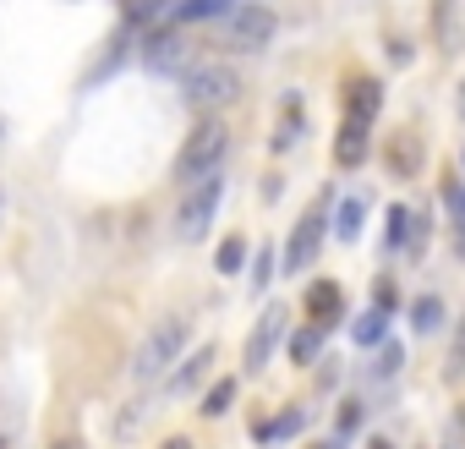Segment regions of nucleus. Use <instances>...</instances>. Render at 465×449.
Segmentation results:
<instances>
[{"label":"nucleus","instance_id":"1","mask_svg":"<svg viewBox=\"0 0 465 449\" xmlns=\"http://www.w3.org/2000/svg\"><path fill=\"white\" fill-rule=\"evenodd\" d=\"M181 94H186V105H197V110H230L242 99V72H230V66H219V61H192L186 72H181Z\"/></svg>","mask_w":465,"mask_h":449},{"label":"nucleus","instance_id":"2","mask_svg":"<svg viewBox=\"0 0 465 449\" xmlns=\"http://www.w3.org/2000/svg\"><path fill=\"white\" fill-rule=\"evenodd\" d=\"M274 28H280V17L269 6H236L230 17H219V45H230V50H263L274 39Z\"/></svg>","mask_w":465,"mask_h":449},{"label":"nucleus","instance_id":"3","mask_svg":"<svg viewBox=\"0 0 465 449\" xmlns=\"http://www.w3.org/2000/svg\"><path fill=\"white\" fill-rule=\"evenodd\" d=\"M224 143H230V132H224L219 121H203V126L186 137V148H181V159H175V175H181V181L213 175V165L224 159Z\"/></svg>","mask_w":465,"mask_h":449},{"label":"nucleus","instance_id":"4","mask_svg":"<svg viewBox=\"0 0 465 449\" xmlns=\"http://www.w3.org/2000/svg\"><path fill=\"white\" fill-rule=\"evenodd\" d=\"M186 334H192V324H186V318H170V324H159V329H153V334L143 340V351H137V367H132V373H137L143 384H148L153 373H164V367H170V362L181 356Z\"/></svg>","mask_w":465,"mask_h":449},{"label":"nucleus","instance_id":"5","mask_svg":"<svg viewBox=\"0 0 465 449\" xmlns=\"http://www.w3.org/2000/svg\"><path fill=\"white\" fill-rule=\"evenodd\" d=\"M219 197H224V181H219V175H203V181L186 192V203H181V214H175V236H181V242H197V236L208 231Z\"/></svg>","mask_w":465,"mask_h":449},{"label":"nucleus","instance_id":"6","mask_svg":"<svg viewBox=\"0 0 465 449\" xmlns=\"http://www.w3.org/2000/svg\"><path fill=\"white\" fill-rule=\"evenodd\" d=\"M323 231H329V203H318V208H307L302 214V224L291 231V247H285V269L291 274H302V269H312L318 264V253H323Z\"/></svg>","mask_w":465,"mask_h":449},{"label":"nucleus","instance_id":"7","mask_svg":"<svg viewBox=\"0 0 465 449\" xmlns=\"http://www.w3.org/2000/svg\"><path fill=\"white\" fill-rule=\"evenodd\" d=\"M285 318H291V307H269L258 324H252V334H247V351H242V362H247V373H263L269 367V356H274V345H280V334H285Z\"/></svg>","mask_w":465,"mask_h":449},{"label":"nucleus","instance_id":"8","mask_svg":"<svg viewBox=\"0 0 465 449\" xmlns=\"http://www.w3.org/2000/svg\"><path fill=\"white\" fill-rule=\"evenodd\" d=\"M432 39L443 55L465 50V17H460V0H432Z\"/></svg>","mask_w":465,"mask_h":449},{"label":"nucleus","instance_id":"9","mask_svg":"<svg viewBox=\"0 0 465 449\" xmlns=\"http://www.w3.org/2000/svg\"><path fill=\"white\" fill-rule=\"evenodd\" d=\"M378 105H383V88H378V77H351V83H345V121H356V126H372Z\"/></svg>","mask_w":465,"mask_h":449},{"label":"nucleus","instance_id":"10","mask_svg":"<svg viewBox=\"0 0 465 449\" xmlns=\"http://www.w3.org/2000/svg\"><path fill=\"white\" fill-rule=\"evenodd\" d=\"M340 313H345L340 285H334V280H318V285L307 291V318H312V329H334V324H340Z\"/></svg>","mask_w":465,"mask_h":449},{"label":"nucleus","instance_id":"11","mask_svg":"<svg viewBox=\"0 0 465 449\" xmlns=\"http://www.w3.org/2000/svg\"><path fill=\"white\" fill-rule=\"evenodd\" d=\"M230 12H236V0H181L175 23L181 28H197V23H213V17H230Z\"/></svg>","mask_w":465,"mask_h":449},{"label":"nucleus","instance_id":"12","mask_svg":"<svg viewBox=\"0 0 465 449\" xmlns=\"http://www.w3.org/2000/svg\"><path fill=\"white\" fill-rule=\"evenodd\" d=\"M383 165H389L394 175H416V165H421V154H416V132H394L389 148H383Z\"/></svg>","mask_w":465,"mask_h":449},{"label":"nucleus","instance_id":"13","mask_svg":"<svg viewBox=\"0 0 465 449\" xmlns=\"http://www.w3.org/2000/svg\"><path fill=\"white\" fill-rule=\"evenodd\" d=\"M367 159V126H356V121H345L340 126V143H334V165H345V170H356Z\"/></svg>","mask_w":465,"mask_h":449},{"label":"nucleus","instance_id":"14","mask_svg":"<svg viewBox=\"0 0 465 449\" xmlns=\"http://www.w3.org/2000/svg\"><path fill=\"white\" fill-rule=\"evenodd\" d=\"M411 329H416V334H438V329H443V296H432V291L416 296V302H411Z\"/></svg>","mask_w":465,"mask_h":449},{"label":"nucleus","instance_id":"15","mask_svg":"<svg viewBox=\"0 0 465 449\" xmlns=\"http://www.w3.org/2000/svg\"><path fill=\"white\" fill-rule=\"evenodd\" d=\"M351 340H356V345H383V340H389V313L367 307V313L351 324Z\"/></svg>","mask_w":465,"mask_h":449},{"label":"nucleus","instance_id":"16","mask_svg":"<svg viewBox=\"0 0 465 449\" xmlns=\"http://www.w3.org/2000/svg\"><path fill=\"white\" fill-rule=\"evenodd\" d=\"M208 362H213V345H203V351H192V356L181 362V373L170 378V394H186V389H197V378L208 373Z\"/></svg>","mask_w":465,"mask_h":449},{"label":"nucleus","instance_id":"17","mask_svg":"<svg viewBox=\"0 0 465 449\" xmlns=\"http://www.w3.org/2000/svg\"><path fill=\"white\" fill-rule=\"evenodd\" d=\"M361 219H367V203H361V197H345V203L334 208V236H340V242H356V236H361Z\"/></svg>","mask_w":465,"mask_h":449},{"label":"nucleus","instance_id":"18","mask_svg":"<svg viewBox=\"0 0 465 449\" xmlns=\"http://www.w3.org/2000/svg\"><path fill=\"white\" fill-rule=\"evenodd\" d=\"M143 61H148L153 72H159V66L170 72V66L181 61V39H175V34H153V39H148V50H143Z\"/></svg>","mask_w":465,"mask_h":449},{"label":"nucleus","instance_id":"19","mask_svg":"<svg viewBox=\"0 0 465 449\" xmlns=\"http://www.w3.org/2000/svg\"><path fill=\"white\" fill-rule=\"evenodd\" d=\"M242 264H247V236H224L219 253H213V269L219 274H242Z\"/></svg>","mask_w":465,"mask_h":449},{"label":"nucleus","instance_id":"20","mask_svg":"<svg viewBox=\"0 0 465 449\" xmlns=\"http://www.w3.org/2000/svg\"><path fill=\"white\" fill-rule=\"evenodd\" d=\"M296 132H302V99L291 94V99H285V115H280V132H274V154H285Z\"/></svg>","mask_w":465,"mask_h":449},{"label":"nucleus","instance_id":"21","mask_svg":"<svg viewBox=\"0 0 465 449\" xmlns=\"http://www.w3.org/2000/svg\"><path fill=\"white\" fill-rule=\"evenodd\" d=\"M318 351H323V329H312V324H307L302 334H291V362H302V367H307V362H318Z\"/></svg>","mask_w":465,"mask_h":449},{"label":"nucleus","instance_id":"22","mask_svg":"<svg viewBox=\"0 0 465 449\" xmlns=\"http://www.w3.org/2000/svg\"><path fill=\"white\" fill-rule=\"evenodd\" d=\"M302 427H307V411H285L280 422H263V427H258V438H263V444H274V438H296Z\"/></svg>","mask_w":465,"mask_h":449},{"label":"nucleus","instance_id":"23","mask_svg":"<svg viewBox=\"0 0 465 449\" xmlns=\"http://www.w3.org/2000/svg\"><path fill=\"white\" fill-rule=\"evenodd\" d=\"M230 405H236V378H219V384L203 394V416H224Z\"/></svg>","mask_w":465,"mask_h":449},{"label":"nucleus","instance_id":"24","mask_svg":"<svg viewBox=\"0 0 465 449\" xmlns=\"http://www.w3.org/2000/svg\"><path fill=\"white\" fill-rule=\"evenodd\" d=\"M411 224H416V214L411 208H389V253H400V247H411Z\"/></svg>","mask_w":465,"mask_h":449},{"label":"nucleus","instance_id":"25","mask_svg":"<svg viewBox=\"0 0 465 449\" xmlns=\"http://www.w3.org/2000/svg\"><path fill=\"white\" fill-rule=\"evenodd\" d=\"M460 373H465V324L454 329V345H449V362H443V378L449 384H460Z\"/></svg>","mask_w":465,"mask_h":449},{"label":"nucleus","instance_id":"26","mask_svg":"<svg viewBox=\"0 0 465 449\" xmlns=\"http://www.w3.org/2000/svg\"><path fill=\"white\" fill-rule=\"evenodd\" d=\"M443 203H449L454 224H460V231H465V186H449V192H443Z\"/></svg>","mask_w":465,"mask_h":449},{"label":"nucleus","instance_id":"27","mask_svg":"<svg viewBox=\"0 0 465 449\" xmlns=\"http://www.w3.org/2000/svg\"><path fill=\"white\" fill-rule=\"evenodd\" d=\"M269 274H274V258H269V253H258V264H252V291H263V285H269Z\"/></svg>","mask_w":465,"mask_h":449},{"label":"nucleus","instance_id":"28","mask_svg":"<svg viewBox=\"0 0 465 449\" xmlns=\"http://www.w3.org/2000/svg\"><path fill=\"white\" fill-rule=\"evenodd\" d=\"M400 362H405V351L383 340V367H378V373H383V378H394V373H400Z\"/></svg>","mask_w":465,"mask_h":449},{"label":"nucleus","instance_id":"29","mask_svg":"<svg viewBox=\"0 0 465 449\" xmlns=\"http://www.w3.org/2000/svg\"><path fill=\"white\" fill-rule=\"evenodd\" d=\"M356 427H361V405H345L340 411V433H356Z\"/></svg>","mask_w":465,"mask_h":449},{"label":"nucleus","instance_id":"30","mask_svg":"<svg viewBox=\"0 0 465 449\" xmlns=\"http://www.w3.org/2000/svg\"><path fill=\"white\" fill-rule=\"evenodd\" d=\"M159 449H192V438H164Z\"/></svg>","mask_w":465,"mask_h":449},{"label":"nucleus","instance_id":"31","mask_svg":"<svg viewBox=\"0 0 465 449\" xmlns=\"http://www.w3.org/2000/svg\"><path fill=\"white\" fill-rule=\"evenodd\" d=\"M367 449H394V444H389V438H372V444H367Z\"/></svg>","mask_w":465,"mask_h":449},{"label":"nucleus","instance_id":"32","mask_svg":"<svg viewBox=\"0 0 465 449\" xmlns=\"http://www.w3.org/2000/svg\"><path fill=\"white\" fill-rule=\"evenodd\" d=\"M454 253H460V258H465V231H460V242H454Z\"/></svg>","mask_w":465,"mask_h":449},{"label":"nucleus","instance_id":"33","mask_svg":"<svg viewBox=\"0 0 465 449\" xmlns=\"http://www.w3.org/2000/svg\"><path fill=\"white\" fill-rule=\"evenodd\" d=\"M454 422H460V433H465V400H460V416H454Z\"/></svg>","mask_w":465,"mask_h":449},{"label":"nucleus","instance_id":"34","mask_svg":"<svg viewBox=\"0 0 465 449\" xmlns=\"http://www.w3.org/2000/svg\"><path fill=\"white\" fill-rule=\"evenodd\" d=\"M318 449H340V444H318Z\"/></svg>","mask_w":465,"mask_h":449},{"label":"nucleus","instance_id":"35","mask_svg":"<svg viewBox=\"0 0 465 449\" xmlns=\"http://www.w3.org/2000/svg\"><path fill=\"white\" fill-rule=\"evenodd\" d=\"M460 110H465V94H460Z\"/></svg>","mask_w":465,"mask_h":449},{"label":"nucleus","instance_id":"36","mask_svg":"<svg viewBox=\"0 0 465 449\" xmlns=\"http://www.w3.org/2000/svg\"><path fill=\"white\" fill-rule=\"evenodd\" d=\"M61 449H72V444H61Z\"/></svg>","mask_w":465,"mask_h":449},{"label":"nucleus","instance_id":"37","mask_svg":"<svg viewBox=\"0 0 465 449\" xmlns=\"http://www.w3.org/2000/svg\"><path fill=\"white\" fill-rule=\"evenodd\" d=\"M0 449H6V444H0Z\"/></svg>","mask_w":465,"mask_h":449},{"label":"nucleus","instance_id":"38","mask_svg":"<svg viewBox=\"0 0 465 449\" xmlns=\"http://www.w3.org/2000/svg\"><path fill=\"white\" fill-rule=\"evenodd\" d=\"M460 159H465V154H460Z\"/></svg>","mask_w":465,"mask_h":449}]
</instances>
